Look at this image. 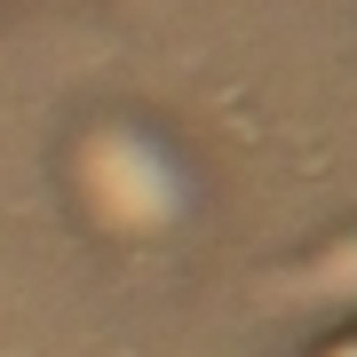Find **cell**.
<instances>
[{"label":"cell","mask_w":357,"mask_h":357,"mask_svg":"<svg viewBox=\"0 0 357 357\" xmlns=\"http://www.w3.org/2000/svg\"><path fill=\"white\" fill-rule=\"evenodd\" d=\"M79 191H88V206L112 230H167L183 215V175H175V159L159 151L151 135H135V128H103L88 135V151H79Z\"/></svg>","instance_id":"obj_1"}]
</instances>
